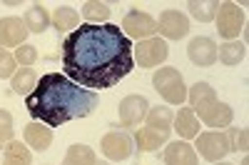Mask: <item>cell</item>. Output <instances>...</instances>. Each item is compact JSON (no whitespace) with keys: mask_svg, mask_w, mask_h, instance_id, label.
Instances as JSON below:
<instances>
[{"mask_svg":"<svg viewBox=\"0 0 249 165\" xmlns=\"http://www.w3.org/2000/svg\"><path fill=\"white\" fill-rule=\"evenodd\" d=\"M132 40L110 23H85L62 40V75L80 88H112L135 68Z\"/></svg>","mask_w":249,"mask_h":165,"instance_id":"cell-1","label":"cell"},{"mask_svg":"<svg viewBox=\"0 0 249 165\" xmlns=\"http://www.w3.org/2000/svg\"><path fill=\"white\" fill-rule=\"evenodd\" d=\"M25 105L33 120L48 128H60L70 120L88 118L97 105V93L80 88L62 73H48L25 98Z\"/></svg>","mask_w":249,"mask_h":165,"instance_id":"cell-2","label":"cell"},{"mask_svg":"<svg viewBox=\"0 0 249 165\" xmlns=\"http://www.w3.org/2000/svg\"><path fill=\"white\" fill-rule=\"evenodd\" d=\"M152 85L160 93V98L170 105H182L187 100V85H184V78L177 68L164 65L152 75Z\"/></svg>","mask_w":249,"mask_h":165,"instance_id":"cell-3","label":"cell"},{"mask_svg":"<svg viewBox=\"0 0 249 165\" xmlns=\"http://www.w3.org/2000/svg\"><path fill=\"white\" fill-rule=\"evenodd\" d=\"M132 55L140 68H157L167 60L170 48H167V40H162L160 35H152L147 40H140V45L132 48Z\"/></svg>","mask_w":249,"mask_h":165,"instance_id":"cell-4","label":"cell"},{"mask_svg":"<svg viewBox=\"0 0 249 165\" xmlns=\"http://www.w3.org/2000/svg\"><path fill=\"white\" fill-rule=\"evenodd\" d=\"M217 20V30L224 40H234L244 30V10L237 3H219V10L214 15Z\"/></svg>","mask_w":249,"mask_h":165,"instance_id":"cell-5","label":"cell"},{"mask_svg":"<svg viewBox=\"0 0 249 165\" xmlns=\"http://www.w3.org/2000/svg\"><path fill=\"white\" fill-rule=\"evenodd\" d=\"M197 150L204 160L210 163H219L224 160V155L230 153V140H227L224 130H207L197 135Z\"/></svg>","mask_w":249,"mask_h":165,"instance_id":"cell-6","label":"cell"},{"mask_svg":"<svg viewBox=\"0 0 249 165\" xmlns=\"http://www.w3.org/2000/svg\"><path fill=\"white\" fill-rule=\"evenodd\" d=\"M120 30L130 40L132 38L135 40H147V38H152L157 33V20L150 13H144V10H130L127 15H124Z\"/></svg>","mask_w":249,"mask_h":165,"instance_id":"cell-7","label":"cell"},{"mask_svg":"<svg viewBox=\"0 0 249 165\" xmlns=\"http://www.w3.org/2000/svg\"><path fill=\"white\" fill-rule=\"evenodd\" d=\"M102 153H105L107 160H127L135 153V140L127 133H120V130H110L100 143Z\"/></svg>","mask_w":249,"mask_h":165,"instance_id":"cell-8","label":"cell"},{"mask_svg":"<svg viewBox=\"0 0 249 165\" xmlns=\"http://www.w3.org/2000/svg\"><path fill=\"white\" fill-rule=\"evenodd\" d=\"M157 33L162 40H179L190 33V18L179 10H164L157 20Z\"/></svg>","mask_w":249,"mask_h":165,"instance_id":"cell-9","label":"cell"},{"mask_svg":"<svg viewBox=\"0 0 249 165\" xmlns=\"http://www.w3.org/2000/svg\"><path fill=\"white\" fill-rule=\"evenodd\" d=\"M117 110H120V123L122 125L124 128H135V125H140V123L144 120V115H147L150 103H147V98H142V95H127V98L120 100Z\"/></svg>","mask_w":249,"mask_h":165,"instance_id":"cell-10","label":"cell"},{"mask_svg":"<svg viewBox=\"0 0 249 165\" xmlns=\"http://www.w3.org/2000/svg\"><path fill=\"white\" fill-rule=\"evenodd\" d=\"M187 55H190V60L195 65L199 68H210L217 63V45L212 38L207 35H197L190 40V45H187Z\"/></svg>","mask_w":249,"mask_h":165,"instance_id":"cell-11","label":"cell"},{"mask_svg":"<svg viewBox=\"0 0 249 165\" xmlns=\"http://www.w3.org/2000/svg\"><path fill=\"white\" fill-rule=\"evenodd\" d=\"M28 38V28L20 18H0V48H20Z\"/></svg>","mask_w":249,"mask_h":165,"instance_id":"cell-12","label":"cell"},{"mask_svg":"<svg viewBox=\"0 0 249 165\" xmlns=\"http://www.w3.org/2000/svg\"><path fill=\"white\" fill-rule=\"evenodd\" d=\"M164 165H199L197 150L187 140H175L164 145Z\"/></svg>","mask_w":249,"mask_h":165,"instance_id":"cell-13","label":"cell"},{"mask_svg":"<svg viewBox=\"0 0 249 165\" xmlns=\"http://www.w3.org/2000/svg\"><path fill=\"white\" fill-rule=\"evenodd\" d=\"M232 118H234L232 108L227 105V103H222V100L212 103V105L207 108V110L199 113V120L204 123V125H210L212 130H224V128H230V125H232Z\"/></svg>","mask_w":249,"mask_h":165,"instance_id":"cell-14","label":"cell"},{"mask_svg":"<svg viewBox=\"0 0 249 165\" xmlns=\"http://www.w3.org/2000/svg\"><path fill=\"white\" fill-rule=\"evenodd\" d=\"M23 138H25V145L28 148H33L37 153H45L53 145V128L43 125V123H37V120H33L30 125H25Z\"/></svg>","mask_w":249,"mask_h":165,"instance_id":"cell-15","label":"cell"},{"mask_svg":"<svg viewBox=\"0 0 249 165\" xmlns=\"http://www.w3.org/2000/svg\"><path fill=\"white\" fill-rule=\"evenodd\" d=\"M187 100H190V108L195 115H199L202 110H207L212 105V103H217V93L214 88L210 85V82H195L192 90H187Z\"/></svg>","mask_w":249,"mask_h":165,"instance_id":"cell-16","label":"cell"},{"mask_svg":"<svg viewBox=\"0 0 249 165\" xmlns=\"http://www.w3.org/2000/svg\"><path fill=\"white\" fill-rule=\"evenodd\" d=\"M135 148L140 150V153H155V150H160L162 145H167L170 143V135H164V133H157V130H152V128H147V125H142V128H137L135 130Z\"/></svg>","mask_w":249,"mask_h":165,"instance_id":"cell-17","label":"cell"},{"mask_svg":"<svg viewBox=\"0 0 249 165\" xmlns=\"http://www.w3.org/2000/svg\"><path fill=\"white\" fill-rule=\"evenodd\" d=\"M172 128L177 130L179 140H192L199 135V118L192 113V108H179V113L172 120Z\"/></svg>","mask_w":249,"mask_h":165,"instance_id":"cell-18","label":"cell"},{"mask_svg":"<svg viewBox=\"0 0 249 165\" xmlns=\"http://www.w3.org/2000/svg\"><path fill=\"white\" fill-rule=\"evenodd\" d=\"M50 25L57 30V33H72L80 28V13L70 5H57L55 13L50 15Z\"/></svg>","mask_w":249,"mask_h":165,"instance_id":"cell-19","label":"cell"},{"mask_svg":"<svg viewBox=\"0 0 249 165\" xmlns=\"http://www.w3.org/2000/svg\"><path fill=\"white\" fill-rule=\"evenodd\" d=\"M172 120H175V113H172L167 105H155V108L147 110V115H144V125L152 128V130H157V133L170 135Z\"/></svg>","mask_w":249,"mask_h":165,"instance_id":"cell-20","label":"cell"},{"mask_svg":"<svg viewBox=\"0 0 249 165\" xmlns=\"http://www.w3.org/2000/svg\"><path fill=\"white\" fill-rule=\"evenodd\" d=\"M23 23H25L28 33H45V30L50 28V13L40 5V3H35V5H30V8L25 10Z\"/></svg>","mask_w":249,"mask_h":165,"instance_id":"cell-21","label":"cell"},{"mask_svg":"<svg viewBox=\"0 0 249 165\" xmlns=\"http://www.w3.org/2000/svg\"><path fill=\"white\" fill-rule=\"evenodd\" d=\"M247 55V45L239 43V40H227L224 45L217 48V58L222 65H239Z\"/></svg>","mask_w":249,"mask_h":165,"instance_id":"cell-22","label":"cell"},{"mask_svg":"<svg viewBox=\"0 0 249 165\" xmlns=\"http://www.w3.org/2000/svg\"><path fill=\"white\" fill-rule=\"evenodd\" d=\"M10 85H13V93L15 95H25L28 98L35 90V85H37V75H35L33 68H20V70H15Z\"/></svg>","mask_w":249,"mask_h":165,"instance_id":"cell-23","label":"cell"},{"mask_svg":"<svg viewBox=\"0 0 249 165\" xmlns=\"http://www.w3.org/2000/svg\"><path fill=\"white\" fill-rule=\"evenodd\" d=\"M95 150L85 143H75V145L68 148L65 158H62V165H95Z\"/></svg>","mask_w":249,"mask_h":165,"instance_id":"cell-24","label":"cell"},{"mask_svg":"<svg viewBox=\"0 0 249 165\" xmlns=\"http://www.w3.org/2000/svg\"><path fill=\"white\" fill-rule=\"evenodd\" d=\"M3 153H5L3 165H30L33 163V155H30L28 145H20V140H15V138L3 148Z\"/></svg>","mask_w":249,"mask_h":165,"instance_id":"cell-25","label":"cell"},{"mask_svg":"<svg viewBox=\"0 0 249 165\" xmlns=\"http://www.w3.org/2000/svg\"><path fill=\"white\" fill-rule=\"evenodd\" d=\"M110 13L112 10H110L107 3H97V0L82 3V18H85V23H107Z\"/></svg>","mask_w":249,"mask_h":165,"instance_id":"cell-26","label":"cell"},{"mask_svg":"<svg viewBox=\"0 0 249 165\" xmlns=\"http://www.w3.org/2000/svg\"><path fill=\"white\" fill-rule=\"evenodd\" d=\"M187 5H190L192 18L202 20V23H210V20H214V15H217V10H219L217 0H192V3H187Z\"/></svg>","mask_w":249,"mask_h":165,"instance_id":"cell-27","label":"cell"},{"mask_svg":"<svg viewBox=\"0 0 249 165\" xmlns=\"http://www.w3.org/2000/svg\"><path fill=\"white\" fill-rule=\"evenodd\" d=\"M227 140H230V153H247L249 148V130L247 128H230L227 130Z\"/></svg>","mask_w":249,"mask_h":165,"instance_id":"cell-28","label":"cell"},{"mask_svg":"<svg viewBox=\"0 0 249 165\" xmlns=\"http://www.w3.org/2000/svg\"><path fill=\"white\" fill-rule=\"evenodd\" d=\"M15 63L20 65V68H30V65H35V60H37V48L35 45H20V48H15Z\"/></svg>","mask_w":249,"mask_h":165,"instance_id":"cell-29","label":"cell"},{"mask_svg":"<svg viewBox=\"0 0 249 165\" xmlns=\"http://www.w3.org/2000/svg\"><path fill=\"white\" fill-rule=\"evenodd\" d=\"M15 135V128H13V115L8 110L0 108V148H5L8 143L13 140Z\"/></svg>","mask_w":249,"mask_h":165,"instance_id":"cell-30","label":"cell"},{"mask_svg":"<svg viewBox=\"0 0 249 165\" xmlns=\"http://www.w3.org/2000/svg\"><path fill=\"white\" fill-rule=\"evenodd\" d=\"M18 70V63H15V55L5 48H0V80L5 78H13Z\"/></svg>","mask_w":249,"mask_h":165,"instance_id":"cell-31","label":"cell"},{"mask_svg":"<svg viewBox=\"0 0 249 165\" xmlns=\"http://www.w3.org/2000/svg\"><path fill=\"white\" fill-rule=\"evenodd\" d=\"M95 165H112L110 160H95Z\"/></svg>","mask_w":249,"mask_h":165,"instance_id":"cell-32","label":"cell"},{"mask_svg":"<svg viewBox=\"0 0 249 165\" xmlns=\"http://www.w3.org/2000/svg\"><path fill=\"white\" fill-rule=\"evenodd\" d=\"M239 165H249V158H247V155H244V158H242V163H239Z\"/></svg>","mask_w":249,"mask_h":165,"instance_id":"cell-33","label":"cell"},{"mask_svg":"<svg viewBox=\"0 0 249 165\" xmlns=\"http://www.w3.org/2000/svg\"><path fill=\"white\" fill-rule=\"evenodd\" d=\"M212 165H232V163H224V160H219V163H212Z\"/></svg>","mask_w":249,"mask_h":165,"instance_id":"cell-34","label":"cell"}]
</instances>
